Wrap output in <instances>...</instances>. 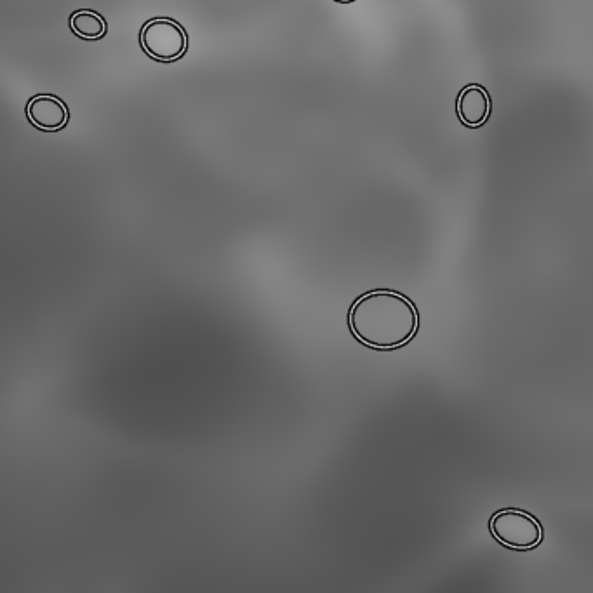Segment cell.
Segmentation results:
<instances>
[{
    "instance_id": "obj_4",
    "label": "cell",
    "mask_w": 593,
    "mask_h": 593,
    "mask_svg": "<svg viewBox=\"0 0 593 593\" xmlns=\"http://www.w3.org/2000/svg\"><path fill=\"white\" fill-rule=\"evenodd\" d=\"M27 117L40 131L54 133L67 126L70 112L58 96L39 94L28 101Z\"/></svg>"
},
{
    "instance_id": "obj_6",
    "label": "cell",
    "mask_w": 593,
    "mask_h": 593,
    "mask_svg": "<svg viewBox=\"0 0 593 593\" xmlns=\"http://www.w3.org/2000/svg\"><path fill=\"white\" fill-rule=\"evenodd\" d=\"M68 25L77 37L84 40H100L107 35V21L96 11L82 9L70 16Z\"/></svg>"
},
{
    "instance_id": "obj_3",
    "label": "cell",
    "mask_w": 593,
    "mask_h": 593,
    "mask_svg": "<svg viewBox=\"0 0 593 593\" xmlns=\"http://www.w3.org/2000/svg\"><path fill=\"white\" fill-rule=\"evenodd\" d=\"M489 529L501 545L514 550H531L543 540V527L533 515L522 510H501L493 515Z\"/></svg>"
},
{
    "instance_id": "obj_2",
    "label": "cell",
    "mask_w": 593,
    "mask_h": 593,
    "mask_svg": "<svg viewBox=\"0 0 593 593\" xmlns=\"http://www.w3.org/2000/svg\"><path fill=\"white\" fill-rule=\"evenodd\" d=\"M140 44L150 58L174 63L187 54V30L171 18H154L141 28Z\"/></svg>"
},
{
    "instance_id": "obj_1",
    "label": "cell",
    "mask_w": 593,
    "mask_h": 593,
    "mask_svg": "<svg viewBox=\"0 0 593 593\" xmlns=\"http://www.w3.org/2000/svg\"><path fill=\"white\" fill-rule=\"evenodd\" d=\"M348 327L355 340L366 347L395 350L416 336L420 315L404 294L378 289L354 301L348 312Z\"/></svg>"
},
{
    "instance_id": "obj_5",
    "label": "cell",
    "mask_w": 593,
    "mask_h": 593,
    "mask_svg": "<svg viewBox=\"0 0 593 593\" xmlns=\"http://www.w3.org/2000/svg\"><path fill=\"white\" fill-rule=\"evenodd\" d=\"M491 115V96L486 87L480 84H470L463 87L458 96V117L461 124L467 127L484 126Z\"/></svg>"
},
{
    "instance_id": "obj_7",
    "label": "cell",
    "mask_w": 593,
    "mask_h": 593,
    "mask_svg": "<svg viewBox=\"0 0 593 593\" xmlns=\"http://www.w3.org/2000/svg\"><path fill=\"white\" fill-rule=\"evenodd\" d=\"M338 2H343V4H348V2H354V0H338Z\"/></svg>"
}]
</instances>
